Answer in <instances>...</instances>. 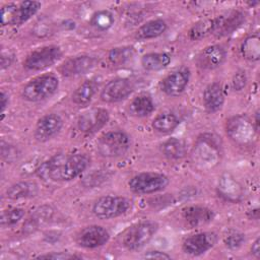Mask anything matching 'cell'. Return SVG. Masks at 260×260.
I'll return each mask as SVG.
<instances>
[{
    "mask_svg": "<svg viewBox=\"0 0 260 260\" xmlns=\"http://www.w3.org/2000/svg\"><path fill=\"white\" fill-rule=\"evenodd\" d=\"M59 87V80L54 74H44L30 79L22 88L25 101L36 103L52 96Z\"/></svg>",
    "mask_w": 260,
    "mask_h": 260,
    "instance_id": "1",
    "label": "cell"
},
{
    "mask_svg": "<svg viewBox=\"0 0 260 260\" xmlns=\"http://www.w3.org/2000/svg\"><path fill=\"white\" fill-rule=\"evenodd\" d=\"M158 229L152 220H142L129 226L122 236V245L129 251H135L147 244Z\"/></svg>",
    "mask_w": 260,
    "mask_h": 260,
    "instance_id": "2",
    "label": "cell"
},
{
    "mask_svg": "<svg viewBox=\"0 0 260 260\" xmlns=\"http://www.w3.org/2000/svg\"><path fill=\"white\" fill-rule=\"evenodd\" d=\"M192 159L200 169H211L220 159V151L215 140L209 134L199 137L192 150Z\"/></svg>",
    "mask_w": 260,
    "mask_h": 260,
    "instance_id": "3",
    "label": "cell"
},
{
    "mask_svg": "<svg viewBox=\"0 0 260 260\" xmlns=\"http://www.w3.org/2000/svg\"><path fill=\"white\" fill-rule=\"evenodd\" d=\"M130 137L120 130L109 131L96 141V150L104 157H118L125 154L130 148Z\"/></svg>",
    "mask_w": 260,
    "mask_h": 260,
    "instance_id": "4",
    "label": "cell"
},
{
    "mask_svg": "<svg viewBox=\"0 0 260 260\" xmlns=\"http://www.w3.org/2000/svg\"><path fill=\"white\" fill-rule=\"evenodd\" d=\"M41 8L39 1H22L18 4L7 3L1 8L3 25H20L30 19Z\"/></svg>",
    "mask_w": 260,
    "mask_h": 260,
    "instance_id": "5",
    "label": "cell"
},
{
    "mask_svg": "<svg viewBox=\"0 0 260 260\" xmlns=\"http://www.w3.org/2000/svg\"><path fill=\"white\" fill-rule=\"evenodd\" d=\"M226 135L239 145H249L256 138V130L253 122L244 115H236L226 120Z\"/></svg>",
    "mask_w": 260,
    "mask_h": 260,
    "instance_id": "6",
    "label": "cell"
},
{
    "mask_svg": "<svg viewBox=\"0 0 260 260\" xmlns=\"http://www.w3.org/2000/svg\"><path fill=\"white\" fill-rule=\"evenodd\" d=\"M170 183L169 178L157 172H143L132 177L128 183L130 190L137 194H152L164 190Z\"/></svg>",
    "mask_w": 260,
    "mask_h": 260,
    "instance_id": "7",
    "label": "cell"
},
{
    "mask_svg": "<svg viewBox=\"0 0 260 260\" xmlns=\"http://www.w3.org/2000/svg\"><path fill=\"white\" fill-rule=\"evenodd\" d=\"M131 202L123 196L106 195L100 197L92 205V213L100 219H111L124 214Z\"/></svg>",
    "mask_w": 260,
    "mask_h": 260,
    "instance_id": "8",
    "label": "cell"
},
{
    "mask_svg": "<svg viewBox=\"0 0 260 260\" xmlns=\"http://www.w3.org/2000/svg\"><path fill=\"white\" fill-rule=\"evenodd\" d=\"M62 57V51L58 46L50 45L30 52L23 61V67L31 71H40L53 66Z\"/></svg>",
    "mask_w": 260,
    "mask_h": 260,
    "instance_id": "9",
    "label": "cell"
},
{
    "mask_svg": "<svg viewBox=\"0 0 260 260\" xmlns=\"http://www.w3.org/2000/svg\"><path fill=\"white\" fill-rule=\"evenodd\" d=\"M90 158L85 153H74L66 156L61 164L55 181H71L83 173L89 166Z\"/></svg>",
    "mask_w": 260,
    "mask_h": 260,
    "instance_id": "10",
    "label": "cell"
},
{
    "mask_svg": "<svg viewBox=\"0 0 260 260\" xmlns=\"http://www.w3.org/2000/svg\"><path fill=\"white\" fill-rule=\"evenodd\" d=\"M109 118L110 115L106 109L92 108L79 116L77 128L82 133L93 134L106 126Z\"/></svg>",
    "mask_w": 260,
    "mask_h": 260,
    "instance_id": "11",
    "label": "cell"
},
{
    "mask_svg": "<svg viewBox=\"0 0 260 260\" xmlns=\"http://www.w3.org/2000/svg\"><path fill=\"white\" fill-rule=\"evenodd\" d=\"M133 90L131 81L124 77H118L107 82L101 90L100 98L105 103H117L126 99Z\"/></svg>",
    "mask_w": 260,
    "mask_h": 260,
    "instance_id": "12",
    "label": "cell"
},
{
    "mask_svg": "<svg viewBox=\"0 0 260 260\" xmlns=\"http://www.w3.org/2000/svg\"><path fill=\"white\" fill-rule=\"evenodd\" d=\"M110 239V233L101 225H88L83 228L76 236L78 246L85 249H94L104 246Z\"/></svg>",
    "mask_w": 260,
    "mask_h": 260,
    "instance_id": "13",
    "label": "cell"
},
{
    "mask_svg": "<svg viewBox=\"0 0 260 260\" xmlns=\"http://www.w3.org/2000/svg\"><path fill=\"white\" fill-rule=\"evenodd\" d=\"M216 240V235L213 233L203 232L194 234L184 240L182 249L186 254L192 256L202 255L215 245Z\"/></svg>",
    "mask_w": 260,
    "mask_h": 260,
    "instance_id": "14",
    "label": "cell"
},
{
    "mask_svg": "<svg viewBox=\"0 0 260 260\" xmlns=\"http://www.w3.org/2000/svg\"><path fill=\"white\" fill-rule=\"evenodd\" d=\"M98 59L90 55H80L67 59L59 68L63 76L71 77L82 75L90 71L96 64Z\"/></svg>",
    "mask_w": 260,
    "mask_h": 260,
    "instance_id": "15",
    "label": "cell"
},
{
    "mask_svg": "<svg viewBox=\"0 0 260 260\" xmlns=\"http://www.w3.org/2000/svg\"><path fill=\"white\" fill-rule=\"evenodd\" d=\"M63 126L62 118L57 114H47L37 123L35 138L40 142H45L57 135Z\"/></svg>",
    "mask_w": 260,
    "mask_h": 260,
    "instance_id": "16",
    "label": "cell"
},
{
    "mask_svg": "<svg viewBox=\"0 0 260 260\" xmlns=\"http://www.w3.org/2000/svg\"><path fill=\"white\" fill-rule=\"evenodd\" d=\"M190 79L188 69H180L166 76L160 83V89L167 95L178 96L184 92Z\"/></svg>",
    "mask_w": 260,
    "mask_h": 260,
    "instance_id": "17",
    "label": "cell"
},
{
    "mask_svg": "<svg viewBox=\"0 0 260 260\" xmlns=\"http://www.w3.org/2000/svg\"><path fill=\"white\" fill-rule=\"evenodd\" d=\"M225 50L219 45L205 47L197 56L196 63L201 69L211 70L220 66L225 60Z\"/></svg>",
    "mask_w": 260,
    "mask_h": 260,
    "instance_id": "18",
    "label": "cell"
},
{
    "mask_svg": "<svg viewBox=\"0 0 260 260\" xmlns=\"http://www.w3.org/2000/svg\"><path fill=\"white\" fill-rule=\"evenodd\" d=\"M217 194L226 201L239 202L243 197V188L241 184L230 174L220 176L217 183Z\"/></svg>",
    "mask_w": 260,
    "mask_h": 260,
    "instance_id": "19",
    "label": "cell"
},
{
    "mask_svg": "<svg viewBox=\"0 0 260 260\" xmlns=\"http://www.w3.org/2000/svg\"><path fill=\"white\" fill-rule=\"evenodd\" d=\"M182 216L188 225L197 228L210 222L214 217V213L205 206L191 205L182 210Z\"/></svg>",
    "mask_w": 260,
    "mask_h": 260,
    "instance_id": "20",
    "label": "cell"
},
{
    "mask_svg": "<svg viewBox=\"0 0 260 260\" xmlns=\"http://www.w3.org/2000/svg\"><path fill=\"white\" fill-rule=\"evenodd\" d=\"M224 103V92L219 82L208 84L203 92V105L208 113L219 111Z\"/></svg>",
    "mask_w": 260,
    "mask_h": 260,
    "instance_id": "21",
    "label": "cell"
},
{
    "mask_svg": "<svg viewBox=\"0 0 260 260\" xmlns=\"http://www.w3.org/2000/svg\"><path fill=\"white\" fill-rule=\"evenodd\" d=\"M245 21V14L240 10H233L226 15L217 16V25L215 34L218 37H224L234 32Z\"/></svg>",
    "mask_w": 260,
    "mask_h": 260,
    "instance_id": "22",
    "label": "cell"
},
{
    "mask_svg": "<svg viewBox=\"0 0 260 260\" xmlns=\"http://www.w3.org/2000/svg\"><path fill=\"white\" fill-rule=\"evenodd\" d=\"M154 110V103L151 96L147 93H140L135 96L129 104L128 111L130 115L138 118H143L150 115Z\"/></svg>",
    "mask_w": 260,
    "mask_h": 260,
    "instance_id": "23",
    "label": "cell"
},
{
    "mask_svg": "<svg viewBox=\"0 0 260 260\" xmlns=\"http://www.w3.org/2000/svg\"><path fill=\"white\" fill-rule=\"evenodd\" d=\"M167 30L165 20L157 18L152 19L142 24L135 32V38L138 40H150L161 36Z\"/></svg>",
    "mask_w": 260,
    "mask_h": 260,
    "instance_id": "24",
    "label": "cell"
},
{
    "mask_svg": "<svg viewBox=\"0 0 260 260\" xmlns=\"http://www.w3.org/2000/svg\"><path fill=\"white\" fill-rule=\"evenodd\" d=\"M38 194V185L32 182H18L11 185L6 191V197L12 200L25 199Z\"/></svg>",
    "mask_w": 260,
    "mask_h": 260,
    "instance_id": "25",
    "label": "cell"
},
{
    "mask_svg": "<svg viewBox=\"0 0 260 260\" xmlns=\"http://www.w3.org/2000/svg\"><path fill=\"white\" fill-rule=\"evenodd\" d=\"M98 84L92 79L83 81L72 93V101L77 106H85L89 104L95 94Z\"/></svg>",
    "mask_w": 260,
    "mask_h": 260,
    "instance_id": "26",
    "label": "cell"
},
{
    "mask_svg": "<svg viewBox=\"0 0 260 260\" xmlns=\"http://www.w3.org/2000/svg\"><path fill=\"white\" fill-rule=\"evenodd\" d=\"M171 56L168 53H147L141 58V65L147 71H158L168 67Z\"/></svg>",
    "mask_w": 260,
    "mask_h": 260,
    "instance_id": "27",
    "label": "cell"
},
{
    "mask_svg": "<svg viewBox=\"0 0 260 260\" xmlns=\"http://www.w3.org/2000/svg\"><path fill=\"white\" fill-rule=\"evenodd\" d=\"M65 157L66 156H64L63 154H56L49 158L48 160L41 164L36 171L38 177H40L43 180L55 181L57 172Z\"/></svg>",
    "mask_w": 260,
    "mask_h": 260,
    "instance_id": "28",
    "label": "cell"
},
{
    "mask_svg": "<svg viewBox=\"0 0 260 260\" xmlns=\"http://www.w3.org/2000/svg\"><path fill=\"white\" fill-rule=\"evenodd\" d=\"M180 124V120L176 114L165 112L158 114L152 121V128L159 133H170L174 131Z\"/></svg>",
    "mask_w": 260,
    "mask_h": 260,
    "instance_id": "29",
    "label": "cell"
},
{
    "mask_svg": "<svg viewBox=\"0 0 260 260\" xmlns=\"http://www.w3.org/2000/svg\"><path fill=\"white\" fill-rule=\"evenodd\" d=\"M217 25V17L204 18L195 22L189 29V38L192 41H198L211 32L215 31Z\"/></svg>",
    "mask_w": 260,
    "mask_h": 260,
    "instance_id": "30",
    "label": "cell"
},
{
    "mask_svg": "<svg viewBox=\"0 0 260 260\" xmlns=\"http://www.w3.org/2000/svg\"><path fill=\"white\" fill-rule=\"evenodd\" d=\"M242 56L248 61H258L260 58V39L258 34L248 36L241 45Z\"/></svg>",
    "mask_w": 260,
    "mask_h": 260,
    "instance_id": "31",
    "label": "cell"
},
{
    "mask_svg": "<svg viewBox=\"0 0 260 260\" xmlns=\"http://www.w3.org/2000/svg\"><path fill=\"white\" fill-rule=\"evenodd\" d=\"M161 152L169 159H180L185 156L186 149L180 139L173 137L161 144Z\"/></svg>",
    "mask_w": 260,
    "mask_h": 260,
    "instance_id": "32",
    "label": "cell"
},
{
    "mask_svg": "<svg viewBox=\"0 0 260 260\" xmlns=\"http://www.w3.org/2000/svg\"><path fill=\"white\" fill-rule=\"evenodd\" d=\"M114 21L115 18L112 12H110L109 10H100L92 14L89 23L96 30L106 31L113 26Z\"/></svg>",
    "mask_w": 260,
    "mask_h": 260,
    "instance_id": "33",
    "label": "cell"
},
{
    "mask_svg": "<svg viewBox=\"0 0 260 260\" xmlns=\"http://www.w3.org/2000/svg\"><path fill=\"white\" fill-rule=\"evenodd\" d=\"M134 48L131 46H123L116 47L110 50L109 52V60L114 65H122L128 62L134 55Z\"/></svg>",
    "mask_w": 260,
    "mask_h": 260,
    "instance_id": "34",
    "label": "cell"
},
{
    "mask_svg": "<svg viewBox=\"0 0 260 260\" xmlns=\"http://www.w3.org/2000/svg\"><path fill=\"white\" fill-rule=\"evenodd\" d=\"M24 209L19 207H12L6 210H3L1 213L0 223L2 228H9L16 224L23 216H24Z\"/></svg>",
    "mask_w": 260,
    "mask_h": 260,
    "instance_id": "35",
    "label": "cell"
},
{
    "mask_svg": "<svg viewBox=\"0 0 260 260\" xmlns=\"http://www.w3.org/2000/svg\"><path fill=\"white\" fill-rule=\"evenodd\" d=\"M244 242H245V235L238 231H231L223 238L224 245L231 250H236L240 248Z\"/></svg>",
    "mask_w": 260,
    "mask_h": 260,
    "instance_id": "36",
    "label": "cell"
},
{
    "mask_svg": "<svg viewBox=\"0 0 260 260\" xmlns=\"http://www.w3.org/2000/svg\"><path fill=\"white\" fill-rule=\"evenodd\" d=\"M247 84V76L246 73L244 71H238L237 73H235L233 80H232V85L233 88L237 91L242 90L245 88Z\"/></svg>",
    "mask_w": 260,
    "mask_h": 260,
    "instance_id": "37",
    "label": "cell"
},
{
    "mask_svg": "<svg viewBox=\"0 0 260 260\" xmlns=\"http://www.w3.org/2000/svg\"><path fill=\"white\" fill-rule=\"evenodd\" d=\"M40 259H74V258H80V256L74 255V254H69L68 252H53L50 254H45V255H41L39 256Z\"/></svg>",
    "mask_w": 260,
    "mask_h": 260,
    "instance_id": "38",
    "label": "cell"
},
{
    "mask_svg": "<svg viewBox=\"0 0 260 260\" xmlns=\"http://www.w3.org/2000/svg\"><path fill=\"white\" fill-rule=\"evenodd\" d=\"M144 258H151V259H171V255H169L166 252L158 251V250H153V251H148L143 255Z\"/></svg>",
    "mask_w": 260,
    "mask_h": 260,
    "instance_id": "39",
    "label": "cell"
},
{
    "mask_svg": "<svg viewBox=\"0 0 260 260\" xmlns=\"http://www.w3.org/2000/svg\"><path fill=\"white\" fill-rule=\"evenodd\" d=\"M251 253L253 256H255L256 258H259L260 256V239L257 238L254 243L252 244V247H251Z\"/></svg>",
    "mask_w": 260,
    "mask_h": 260,
    "instance_id": "40",
    "label": "cell"
},
{
    "mask_svg": "<svg viewBox=\"0 0 260 260\" xmlns=\"http://www.w3.org/2000/svg\"><path fill=\"white\" fill-rule=\"evenodd\" d=\"M8 101H9L8 94L4 90H2L1 91V112H4V110L8 106Z\"/></svg>",
    "mask_w": 260,
    "mask_h": 260,
    "instance_id": "41",
    "label": "cell"
},
{
    "mask_svg": "<svg viewBox=\"0 0 260 260\" xmlns=\"http://www.w3.org/2000/svg\"><path fill=\"white\" fill-rule=\"evenodd\" d=\"M253 125H254V128H255L256 132L258 133V131H259V111L258 110L255 113V118H254Z\"/></svg>",
    "mask_w": 260,
    "mask_h": 260,
    "instance_id": "42",
    "label": "cell"
}]
</instances>
